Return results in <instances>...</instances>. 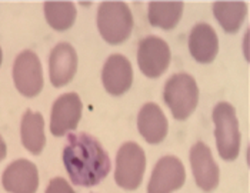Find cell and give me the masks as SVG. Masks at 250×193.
I'll list each match as a JSON object with an SVG mask.
<instances>
[{"label": "cell", "mask_w": 250, "mask_h": 193, "mask_svg": "<svg viewBox=\"0 0 250 193\" xmlns=\"http://www.w3.org/2000/svg\"><path fill=\"white\" fill-rule=\"evenodd\" d=\"M146 172V153L136 142H126L116 154L115 182L123 191L140 188Z\"/></svg>", "instance_id": "obj_5"}, {"label": "cell", "mask_w": 250, "mask_h": 193, "mask_svg": "<svg viewBox=\"0 0 250 193\" xmlns=\"http://www.w3.org/2000/svg\"><path fill=\"white\" fill-rule=\"evenodd\" d=\"M213 16L219 26L226 32V33H237L248 16V4L240 0H233V1H214L213 3Z\"/></svg>", "instance_id": "obj_17"}, {"label": "cell", "mask_w": 250, "mask_h": 193, "mask_svg": "<svg viewBox=\"0 0 250 193\" xmlns=\"http://www.w3.org/2000/svg\"><path fill=\"white\" fill-rule=\"evenodd\" d=\"M39 182L38 166L29 159L12 162L1 174V185L7 193H36Z\"/></svg>", "instance_id": "obj_13"}, {"label": "cell", "mask_w": 250, "mask_h": 193, "mask_svg": "<svg viewBox=\"0 0 250 193\" xmlns=\"http://www.w3.org/2000/svg\"><path fill=\"white\" fill-rule=\"evenodd\" d=\"M43 13L47 24L56 32L69 30L77 18L76 6L73 1H44Z\"/></svg>", "instance_id": "obj_19"}, {"label": "cell", "mask_w": 250, "mask_h": 193, "mask_svg": "<svg viewBox=\"0 0 250 193\" xmlns=\"http://www.w3.org/2000/svg\"><path fill=\"white\" fill-rule=\"evenodd\" d=\"M46 123L40 112L26 110L20 122V140L29 153L39 156L46 146Z\"/></svg>", "instance_id": "obj_16"}, {"label": "cell", "mask_w": 250, "mask_h": 193, "mask_svg": "<svg viewBox=\"0 0 250 193\" xmlns=\"http://www.w3.org/2000/svg\"><path fill=\"white\" fill-rule=\"evenodd\" d=\"M137 66L149 79H157L166 73L170 66L172 52L166 40L159 36H146L137 46Z\"/></svg>", "instance_id": "obj_7"}, {"label": "cell", "mask_w": 250, "mask_h": 193, "mask_svg": "<svg viewBox=\"0 0 250 193\" xmlns=\"http://www.w3.org/2000/svg\"><path fill=\"white\" fill-rule=\"evenodd\" d=\"M97 29L102 39L117 46L130 38L133 30V15L127 3L119 0L102 1L97 9Z\"/></svg>", "instance_id": "obj_2"}, {"label": "cell", "mask_w": 250, "mask_h": 193, "mask_svg": "<svg viewBox=\"0 0 250 193\" xmlns=\"http://www.w3.org/2000/svg\"><path fill=\"white\" fill-rule=\"evenodd\" d=\"M186 182V168L173 154L160 157L154 165L147 182V193H174L182 189Z\"/></svg>", "instance_id": "obj_8"}, {"label": "cell", "mask_w": 250, "mask_h": 193, "mask_svg": "<svg viewBox=\"0 0 250 193\" xmlns=\"http://www.w3.org/2000/svg\"><path fill=\"white\" fill-rule=\"evenodd\" d=\"M243 52H245V59L249 62V30L246 32L245 39H243Z\"/></svg>", "instance_id": "obj_22"}, {"label": "cell", "mask_w": 250, "mask_h": 193, "mask_svg": "<svg viewBox=\"0 0 250 193\" xmlns=\"http://www.w3.org/2000/svg\"><path fill=\"white\" fill-rule=\"evenodd\" d=\"M194 183L203 192H212L220 183V169L213 157L210 148L203 142H196L189 153Z\"/></svg>", "instance_id": "obj_10"}, {"label": "cell", "mask_w": 250, "mask_h": 193, "mask_svg": "<svg viewBox=\"0 0 250 193\" xmlns=\"http://www.w3.org/2000/svg\"><path fill=\"white\" fill-rule=\"evenodd\" d=\"M199 86L189 73H174L165 83L163 100L173 119L188 120L196 112L199 105Z\"/></svg>", "instance_id": "obj_3"}, {"label": "cell", "mask_w": 250, "mask_h": 193, "mask_svg": "<svg viewBox=\"0 0 250 193\" xmlns=\"http://www.w3.org/2000/svg\"><path fill=\"white\" fill-rule=\"evenodd\" d=\"M6 156H7V146H6V142H4L3 136L0 135V163L4 160Z\"/></svg>", "instance_id": "obj_21"}, {"label": "cell", "mask_w": 250, "mask_h": 193, "mask_svg": "<svg viewBox=\"0 0 250 193\" xmlns=\"http://www.w3.org/2000/svg\"><path fill=\"white\" fill-rule=\"evenodd\" d=\"M212 117L217 153L226 162L236 160L240 153L242 135L233 105L229 102H219L213 107Z\"/></svg>", "instance_id": "obj_4"}, {"label": "cell", "mask_w": 250, "mask_h": 193, "mask_svg": "<svg viewBox=\"0 0 250 193\" xmlns=\"http://www.w3.org/2000/svg\"><path fill=\"white\" fill-rule=\"evenodd\" d=\"M102 85L110 96L126 95L133 85V66L130 60L115 53L106 59L102 69Z\"/></svg>", "instance_id": "obj_11"}, {"label": "cell", "mask_w": 250, "mask_h": 193, "mask_svg": "<svg viewBox=\"0 0 250 193\" xmlns=\"http://www.w3.org/2000/svg\"><path fill=\"white\" fill-rule=\"evenodd\" d=\"M1 63H3V50L0 47V66H1Z\"/></svg>", "instance_id": "obj_23"}, {"label": "cell", "mask_w": 250, "mask_h": 193, "mask_svg": "<svg viewBox=\"0 0 250 193\" xmlns=\"http://www.w3.org/2000/svg\"><path fill=\"white\" fill-rule=\"evenodd\" d=\"M185 3L177 1H162L154 0L149 3L147 7V20L150 26L162 30H173L179 24V21L183 16Z\"/></svg>", "instance_id": "obj_18"}, {"label": "cell", "mask_w": 250, "mask_h": 193, "mask_svg": "<svg viewBox=\"0 0 250 193\" xmlns=\"http://www.w3.org/2000/svg\"><path fill=\"white\" fill-rule=\"evenodd\" d=\"M80 4H84V6H89V4H90V1H80Z\"/></svg>", "instance_id": "obj_24"}, {"label": "cell", "mask_w": 250, "mask_h": 193, "mask_svg": "<svg viewBox=\"0 0 250 193\" xmlns=\"http://www.w3.org/2000/svg\"><path fill=\"white\" fill-rule=\"evenodd\" d=\"M13 83L21 96L36 97L44 86L43 66L39 56L33 50H23L13 63Z\"/></svg>", "instance_id": "obj_6"}, {"label": "cell", "mask_w": 250, "mask_h": 193, "mask_svg": "<svg viewBox=\"0 0 250 193\" xmlns=\"http://www.w3.org/2000/svg\"><path fill=\"white\" fill-rule=\"evenodd\" d=\"M137 130L149 145H159L166 139L169 120L157 103L149 102L142 106L137 115Z\"/></svg>", "instance_id": "obj_14"}, {"label": "cell", "mask_w": 250, "mask_h": 193, "mask_svg": "<svg viewBox=\"0 0 250 193\" xmlns=\"http://www.w3.org/2000/svg\"><path fill=\"white\" fill-rule=\"evenodd\" d=\"M83 115V103L77 93L69 92L59 96L50 113V133L55 137H63L76 130Z\"/></svg>", "instance_id": "obj_9"}, {"label": "cell", "mask_w": 250, "mask_h": 193, "mask_svg": "<svg viewBox=\"0 0 250 193\" xmlns=\"http://www.w3.org/2000/svg\"><path fill=\"white\" fill-rule=\"evenodd\" d=\"M44 193H76V192H75L73 186H72V185H70L64 177H53V179L49 182V185H47V188H46Z\"/></svg>", "instance_id": "obj_20"}, {"label": "cell", "mask_w": 250, "mask_h": 193, "mask_svg": "<svg viewBox=\"0 0 250 193\" xmlns=\"http://www.w3.org/2000/svg\"><path fill=\"white\" fill-rule=\"evenodd\" d=\"M79 58L76 49L67 43H58L49 55V79L55 87L67 86L76 76Z\"/></svg>", "instance_id": "obj_12"}, {"label": "cell", "mask_w": 250, "mask_h": 193, "mask_svg": "<svg viewBox=\"0 0 250 193\" xmlns=\"http://www.w3.org/2000/svg\"><path fill=\"white\" fill-rule=\"evenodd\" d=\"M70 182L80 188H93L103 182L112 169L109 153L96 137L70 133L62 153Z\"/></svg>", "instance_id": "obj_1"}, {"label": "cell", "mask_w": 250, "mask_h": 193, "mask_svg": "<svg viewBox=\"0 0 250 193\" xmlns=\"http://www.w3.org/2000/svg\"><path fill=\"white\" fill-rule=\"evenodd\" d=\"M189 52L194 62L210 64L219 55V38L209 23H197L189 35Z\"/></svg>", "instance_id": "obj_15"}]
</instances>
